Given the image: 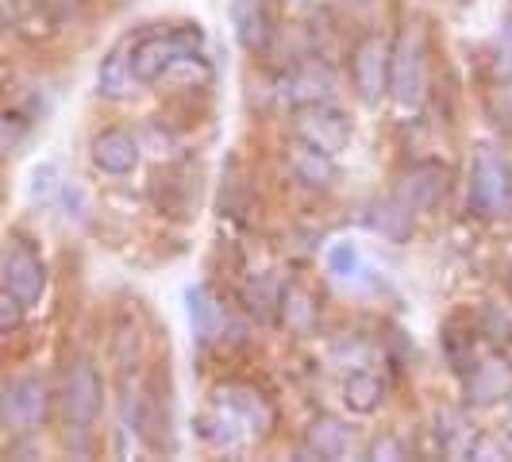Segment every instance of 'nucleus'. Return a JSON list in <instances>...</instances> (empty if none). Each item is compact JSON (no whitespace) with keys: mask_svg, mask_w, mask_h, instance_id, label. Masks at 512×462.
Here are the masks:
<instances>
[{"mask_svg":"<svg viewBox=\"0 0 512 462\" xmlns=\"http://www.w3.org/2000/svg\"><path fill=\"white\" fill-rule=\"evenodd\" d=\"M54 409H58V420H62L66 436H89L93 424L101 420L104 378H101V370H97V362L89 359V355H77V359L66 366V374H62V382H58V401H54Z\"/></svg>","mask_w":512,"mask_h":462,"instance_id":"f257e3e1","label":"nucleus"},{"mask_svg":"<svg viewBox=\"0 0 512 462\" xmlns=\"http://www.w3.org/2000/svg\"><path fill=\"white\" fill-rule=\"evenodd\" d=\"M389 97L401 108H420L428 97V31L405 20L389 47Z\"/></svg>","mask_w":512,"mask_h":462,"instance_id":"f03ea898","label":"nucleus"},{"mask_svg":"<svg viewBox=\"0 0 512 462\" xmlns=\"http://www.w3.org/2000/svg\"><path fill=\"white\" fill-rule=\"evenodd\" d=\"M201 47H205V35L193 24L147 31L131 43V77H135V85H154L170 74L174 62L189 58V54H201Z\"/></svg>","mask_w":512,"mask_h":462,"instance_id":"7ed1b4c3","label":"nucleus"},{"mask_svg":"<svg viewBox=\"0 0 512 462\" xmlns=\"http://www.w3.org/2000/svg\"><path fill=\"white\" fill-rule=\"evenodd\" d=\"M54 412L51 385L43 382L39 374H24V378H12L0 389V424L16 436H31L39 432Z\"/></svg>","mask_w":512,"mask_h":462,"instance_id":"20e7f679","label":"nucleus"},{"mask_svg":"<svg viewBox=\"0 0 512 462\" xmlns=\"http://www.w3.org/2000/svg\"><path fill=\"white\" fill-rule=\"evenodd\" d=\"M0 285L12 289L27 308H35L47 297V266L39 247L27 235H12L0 251Z\"/></svg>","mask_w":512,"mask_h":462,"instance_id":"39448f33","label":"nucleus"},{"mask_svg":"<svg viewBox=\"0 0 512 462\" xmlns=\"http://www.w3.org/2000/svg\"><path fill=\"white\" fill-rule=\"evenodd\" d=\"M470 208L482 220H501L512 208V170L497 151H478L470 166Z\"/></svg>","mask_w":512,"mask_h":462,"instance_id":"423d86ee","label":"nucleus"},{"mask_svg":"<svg viewBox=\"0 0 512 462\" xmlns=\"http://www.w3.org/2000/svg\"><path fill=\"white\" fill-rule=\"evenodd\" d=\"M293 131H297V139L308 143V147H316V151L324 154H339L351 147V135H355V124H351V116L343 112V108H335L332 101H320V104H305V108H297V116H293Z\"/></svg>","mask_w":512,"mask_h":462,"instance_id":"0eeeda50","label":"nucleus"},{"mask_svg":"<svg viewBox=\"0 0 512 462\" xmlns=\"http://www.w3.org/2000/svg\"><path fill=\"white\" fill-rule=\"evenodd\" d=\"M351 85L366 108H378L389 93V39L382 31H366L351 51Z\"/></svg>","mask_w":512,"mask_h":462,"instance_id":"6e6552de","label":"nucleus"},{"mask_svg":"<svg viewBox=\"0 0 512 462\" xmlns=\"http://www.w3.org/2000/svg\"><path fill=\"white\" fill-rule=\"evenodd\" d=\"M512 397V362L505 359H478L466 370V405L493 409Z\"/></svg>","mask_w":512,"mask_h":462,"instance_id":"1a4fd4ad","label":"nucleus"},{"mask_svg":"<svg viewBox=\"0 0 512 462\" xmlns=\"http://www.w3.org/2000/svg\"><path fill=\"white\" fill-rule=\"evenodd\" d=\"M89 158L108 178H128L139 166V143L128 128H101L89 143Z\"/></svg>","mask_w":512,"mask_h":462,"instance_id":"9d476101","label":"nucleus"},{"mask_svg":"<svg viewBox=\"0 0 512 462\" xmlns=\"http://www.w3.org/2000/svg\"><path fill=\"white\" fill-rule=\"evenodd\" d=\"M355 447H359V432L347 420L324 412V416H316L305 428L301 459H347Z\"/></svg>","mask_w":512,"mask_h":462,"instance_id":"9b49d317","label":"nucleus"},{"mask_svg":"<svg viewBox=\"0 0 512 462\" xmlns=\"http://www.w3.org/2000/svg\"><path fill=\"white\" fill-rule=\"evenodd\" d=\"M216 405L228 409V416L239 424L243 436H266L274 428V412L266 405V397H258L247 385H224L216 389Z\"/></svg>","mask_w":512,"mask_h":462,"instance_id":"f8f14e48","label":"nucleus"},{"mask_svg":"<svg viewBox=\"0 0 512 462\" xmlns=\"http://www.w3.org/2000/svg\"><path fill=\"white\" fill-rule=\"evenodd\" d=\"M332 89H335L332 66H324L320 58H305V62H297L282 81V97H285V104H293V108L328 101V97H332Z\"/></svg>","mask_w":512,"mask_h":462,"instance_id":"ddd939ff","label":"nucleus"},{"mask_svg":"<svg viewBox=\"0 0 512 462\" xmlns=\"http://www.w3.org/2000/svg\"><path fill=\"white\" fill-rule=\"evenodd\" d=\"M362 224L370 231H378L389 243H405V239H412L416 208H412L409 201H401L397 193H385L378 201H370V208L362 212Z\"/></svg>","mask_w":512,"mask_h":462,"instance_id":"4468645a","label":"nucleus"},{"mask_svg":"<svg viewBox=\"0 0 512 462\" xmlns=\"http://www.w3.org/2000/svg\"><path fill=\"white\" fill-rule=\"evenodd\" d=\"M228 20L243 51H262L270 43V0H231Z\"/></svg>","mask_w":512,"mask_h":462,"instance_id":"2eb2a0df","label":"nucleus"},{"mask_svg":"<svg viewBox=\"0 0 512 462\" xmlns=\"http://www.w3.org/2000/svg\"><path fill=\"white\" fill-rule=\"evenodd\" d=\"M185 308H189V324H193L197 343H216V339L224 335L228 312H224V305L208 293L205 285H189V289H185Z\"/></svg>","mask_w":512,"mask_h":462,"instance_id":"dca6fc26","label":"nucleus"},{"mask_svg":"<svg viewBox=\"0 0 512 462\" xmlns=\"http://www.w3.org/2000/svg\"><path fill=\"white\" fill-rule=\"evenodd\" d=\"M131 89H135V77H131V39H124L120 47L104 54L101 70H97V93L108 101H124Z\"/></svg>","mask_w":512,"mask_h":462,"instance_id":"f3484780","label":"nucleus"},{"mask_svg":"<svg viewBox=\"0 0 512 462\" xmlns=\"http://www.w3.org/2000/svg\"><path fill=\"white\" fill-rule=\"evenodd\" d=\"M443 189H447L443 170H436V166H416V170H409V174L401 178V185H397V197H401V201H409L416 212H428V208L439 205Z\"/></svg>","mask_w":512,"mask_h":462,"instance_id":"a211bd4d","label":"nucleus"},{"mask_svg":"<svg viewBox=\"0 0 512 462\" xmlns=\"http://www.w3.org/2000/svg\"><path fill=\"white\" fill-rule=\"evenodd\" d=\"M289 166H293V174L305 181V185H312V189H328V185L339 181V170H335L332 154L316 151V147H308L301 139H297V147L289 151Z\"/></svg>","mask_w":512,"mask_h":462,"instance_id":"6ab92c4d","label":"nucleus"},{"mask_svg":"<svg viewBox=\"0 0 512 462\" xmlns=\"http://www.w3.org/2000/svg\"><path fill=\"white\" fill-rule=\"evenodd\" d=\"M274 316H278V320H282V324L293 335H308V332H316L320 308H316V301L308 297L305 289H285L282 301H278V312H274Z\"/></svg>","mask_w":512,"mask_h":462,"instance_id":"aec40b11","label":"nucleus"},{"mask_svg":"<svg viewBox=\"0 0 512 462\" xmlns=\"http://www.w3.org/2000/svg\"><path fill=\"white\" fill-rule=\"evenodd\" d=\"M385 397V382L378 374H370V370H355V374H347V382H343V405L351 412H374L382 405Z\"/></svg>","mask_w":512,"mask_h":462,"instance_id":"412c9836","label":"nucleus"},{"mask_svg":"<svg viewBox=\"0 0 512 462\" xmlns=\"http://www.w3.org/2000/svg\"><path fill=\"white\" fill-rule=\"evenodd\" d=\"M58 193H62V174H58V166H54V162H39V166L27 174V197H31V205H51V201H58Z\"/></svg>","mask_w":512,"mask_h":462,"instance_id":"4be33fe9","label":"nucleus"},{"mask_svg":"<svg viewBox=\"0 0 512 462\" xmlns=\"http://www.w3.org/2000/svg\"><path fill=\"white\" fill-rule=\"evenodd\" d=\"M324 262H328V274H332V278H339V282L359 278V274H362V255H359V247H355L351 239H339V243H332Z\"/></svg>","mask_w":512,"mask_h":462,"instance_id":"5701e85b","label":"nucleus"},{"mask_svg":"<svg viewBox=\"0 0 512 462\" xmlns=\"http://www.w3.org/2000/svg\"><path fill=\"white\" fill-rule=\"evenodd\" d=\"M27 128H31L27 116L12 112V108H0V158H8V154H16L24 147Z\"/></svg>","mask_w":512,"mask_h":462,"instance_id":"b1692460","label":"nucleus"},{"mask_svg":"<svg viewBox=\"0 0 512 462\" xmlns=\"http://www.w3.org/2000/svg\"><path fill=\"white\" fill-rule=\"evenodd\" d=\"M443 343H447V362H451L455 370H462V374H466V370L478 362V355H470V351H474V335L459 332L455 324L443 332Z\"/></svg>","mask_w":512,"mask_h":462,"instance_id":"393cba45","label":"nucleus"},{"mask_svg":"<svg viewBox=\"0 0 512 462\" xmlns=\"http://www.w3.org/2000/svg\"><path fill=\"white\" fill-rule=\"evenodd\" d=\"M27 320V305L12 293V289H4L0 285V335H12L20 332Z\"/></svg>","mask_w":512,"mask_h":462,"instance_id":"a878e982","label":"nucleus"},{"mask_svg":"<svg viewBox=\"0 0 512 462\" xmlns=\"http://www.w3.org/2000/svg\"><path fill=\"white\" fill-rule=\"evenodd\" d=\"M489 70L497 81H509L512 77V20L501 27V35H497V43H493V62H489Z\"/></svg>","mask_w":512,"mask_h":462,"instance_id":"bb28decb","label":"nucleus"},{"mask_svg":"<svg viewBox=\"0 0 512 462\" xmlns=\"http://www.w3.org/2000/svg\"><path fill=\"white\" fill-rule=\"evenodd\" d=\"M58 201H62V208H66V216H74V220H81V216H85V208H89V201H85V189H81V185H62Z\"/></svg>","mask_w":512,"mask_h":462,"instance_id":"cd10ccee","label":"nucleus"},{"mask_svg":"<svg viewBox=\"0 0 512 462\" xmlns=\"http://www.w3.org/2000/svg\"><path fill=\"white\" fill-rule=\"evenodd\" d=\"M366 459H405V451L397 447V439L393 436H382L378 439V447H366Z\"/></svg>","mask_w":512,"mask_h":462,"instance_id":"c85d7f7f","label":"nucleus"},{"mask_svg":"<svg viewBox=\"0 0 512 462\" xmlns=\"http://www.w3.org/2000/svg\"><path fill=\"white\" fill-rule=\"evenodd\" d=\"M497 112L505 116V124H509V128H512V77H509V81H505V93L497 97Z\"/></svg>","mask_w":512,"mask_h":462,"instance_id":"c756f323","label":"nucleus"},{"mask_svg":"<svg viewBox=\"0 0 512 462\" xmlns=\"http://www.w3.org/2000/svg\"><path fill=\"white\" fill-rule=\"evenodd\" d=\"M509 451H512V412H509Z\"/></svg>","mask_w":512,"mask_h":462,"instance_id":"7c9ffc66","label":"nucleus"},{"mask_svg":"<svg viewBox=\"0 0 512 462\" xmlns=\"http://www.w3.org/2000/svg\"><path fill=\"white\" fill-rule=\"evenodd\" d=\"M351 4H370V0H351Z\"/></svg>","mask_w":512,"mask_h":462,"instance_id":"2f4dec72","label":"nucleus"},{"mask_svg":"<svg viewBox=\"0 0 512 462\" xmlns=\"http://www.w3.org/2000/svg\"><path fill=\"white\" fill-rule=\"evenodd\" d=\"M509 293H512V274H509Z\"/></svg>","mask_w":512,"mask_h":462,"instance_id":"473e14b6","label":"nucleus"}]
</instances>
